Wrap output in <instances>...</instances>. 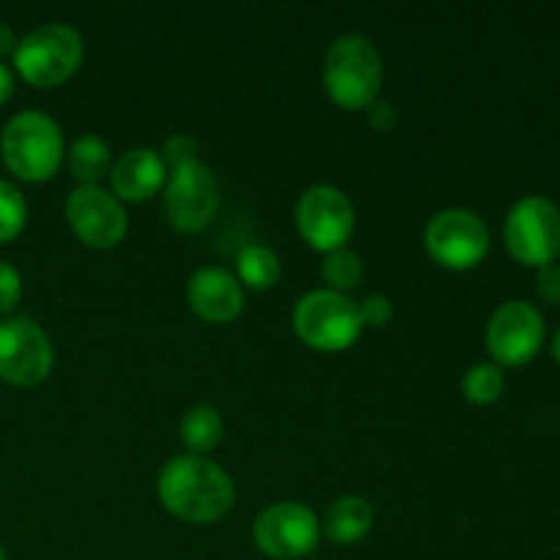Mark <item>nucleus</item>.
I'll use <instances>...</instances> for the list:
<instances>
[{
    "label": "nucleus",
    "mask_w": 560,
    "mask_h": 560,
    "mask_svg": "<svg viewBox=\"0 0 560 560\" xmlns=\"http://www.w3.org/2000/svg\"><path fill=\"white\" fill-rule=\"evenodd\" d=\"M159 501L184 523H217L233 509L235 487L219 465L180 454L164 463L159 474Z\"/></svg>",
    "instance_id": "1"
},
{
    "label": "nucleus",
    "mask_w": 560,
    "mask_h": 560,
    "mask_svg": "<svg viewBox=\"0 0 560 560\" xmlns=\"http://www.w3.org/2000/svg\"><path fill=\"white\" fill-rule=\"evenodd\" d=\"M323 85L342 109H366L383 88V60L372 38L361 33L339 36L323 60Z\"/></svg>",
    "instance_id": "2"
},
{
    "label": "nucleus",
    "mask_w": 560,
    "mask_h": 560,
    "mask_svg": "<svg viewBox=\"0 0 560 560\" xmlns=\"http://www.w3.org/2000/svg\"><path fill=\"white\" fill-rule=\"evenodd\" d=\"M63 131L38 109H25L3 126L0 156L22 180H49L63 162Z\"/></svg>",
    "instance_id": "3"
},
{
    "label": "nucleus",
    "mask_w": 560,
    "mask_h": 560,
    "mask_svg": "<svg viewBox=\"0 0 560 560\" xmlns=\"http://www.w3.org/2000/svg\"><path fill=\"white\" fill-rule=\"evenodd\" d=\"M293 328L306 348L339 353L359 342L364 320L359 304L348 295L334 290H312L295 304Z\"/></svg>",
    "instance_id": "4"
},
{
    "label": "nucleus",
    "mask_w": 560,
    "mask_h": 560,
    "mask_svg": "<svg viewBox=\"0 0 560 560\" xmlns=\"http://www.w3.org/2000/svg\"><path fill=\"white\" fill-rule=\"evenodd\" d=\"M82 36L63 22H47L16 42L14 66L25 82L55 88L69 80L82 63Z\"/></svg>",
    "instance_id": "5"
},
{
    "label": "nucleus",
    "mask_w": 560,
    "mask_h": 560,
    "mask_svg": "<svg viewBox=\"0 0 560 560\" xmlns=\"http://www.w3.org/2000/svg\"><path fill=\"white\" fill-rule=\"evenodd\" d=\"M509 255L523 266L545 268L560 255V211L552 200L539 195L514 202L503 224Z\"/></svg>",
    "instance_id": "6"
},
{
    "label": "nucleus",
    "mask_w": 560,
    "mask_h": 560,
    "mask_svg": "<svg viewBox=\"0 0 560 560\" xmlns=\"http://www.w3.org/2000/svg\"><path fill=\"white\" fill-rule=\"evenodd\" d=\"M424 249L438 266L452 271L476 268L490 252V230L485 219L465 208L435 213L424 230Z\"/></svg>",
    "instance_id": "7"
},
{
    "label": "nucleus",
    "mask_w": 560,
    "mask_h": 560,
    "mask_svg": "<svg viewBox=\"0 0 560 560\" xmlns=\"http://www.w3.org/2000/svg\"><path fill=\"white\" fill-rule=\"evenodd\" d=\"M255 545L273 560H299L320 541V520L310 506L295 501L273 503L255 520Z\"/></svg>",
    "instance_id": "8"
},
{
    "label": "nucleus",
    "mask_w": 560,
    "mask_h": 560,
    "mask_svg": "<svg viewBox=\"0 0 560 560\" xmlns=\"http://www.w3.org/2000/svg\"><path fill=\"white\" fill-rule=\"evenodd\" d=\"M52 372V345L38 323L16 315L0 323V377L11 386L31 388Z\"/></svg>",
    "instance_id": "9"
},
{
    "label": "nucleus",
    "mask_w": 560,
    "mask_h": 560,
    "mask_svg": "<svg viewBox=\"0 0 560 560\" xmlns=\"http://www.w3.org/2000/svg\"><path fill=\"white\" fill-rule=\"evenodd\" d=\"M295 228L301 238L317 252L345 249L355 230V213L348 195L334 186H312L295 206Z\"/></svg>",
    "instance_id": "10"
},
{
    "label": "nucleus",
    "mask_w": 560,
    "mask_h": 560,
    "mask_svg": "<svg viewBox=\"0 0 560 560\" xmlns=\"http://www.w3.org/2000/svg\"><path fill=\"white\" fill-rule=\"evenodd\" d=\"M545 317L528 301H506L487 323V350L498 366H523L541 350Z\"/></svg>",
    "instance_id": "11"
},
{
    "label": "nucleus",
    "mask_w": 560,
    "mask_h": 560,
    "mask_svg": "<svg viewBox=\"0 0 560 560\" xmlns=\"http://www.w3.org/2000/svg\"><path fill=\"white\" fill-rule=\"evenodd\" d=\"M219 208V184L206 164L195 162L173 170L164 184V211L180 233H200Z\"/></svg>",
    "instance_id": "12"
},
{
    "label": "nucleus",
    "mask_w": 560,
    "mask_h": 560,
    "mask_svg": "<svg viewBox=\"0 0 560 560\" xmlns=\"http://www.w3.org/2000/svg\"><path fill=\"white\" fill-rule=\"evenodd\" d=\"M66 219L77 238L91 249H113L129 228L124 202L102 186H77L66 200Z\"/></svg>",
    "instance_id": "13"
},
{
    "label": "nucleus",
    "mask_w": 560,
    "mask_h": 560,
    "mask_svg": "<svg viewBox=\"0 0 560 560\" xmlns=\"http://www.w3.org/2000/svg\"><path fill=\"white\" fill-rule=\"evenodd\" d=\"M186 299L191 310L208 323H230L244 312V288L238 277L217 266H206L191 273Z\"/></svg>",
    "instance_id": "14"
},
{
    "label": "nucleus",
    "mask_w": 560,
    "mask_h": 560,
    "mask_svg": "<svg viewBox=\"0 0 560 560\" xmlns=\"http://www.w3.org/2000/svg\"><path fill=\"white\" fill-rule=\"evenodd\" d=\"M113 195L120 202H145L167 184V167H164L159 151L151 148H135L124 153L113 167Z\"/></svg>",
    "instance_id": "15"
},
{
    "label": "nucleus",
    "mask_w": 560,
    "mask_h": 560,
    "mask_svg": "<svg viewBox=\"0 0 560 560\" xmlns=\"http://www.w3.org/2000/svg\"><path fill=\"white\" fill-rule=\"evenodd\" d=\"M375 514H372L370 501L359 495H342L331 503L326 514V536L334 545H355L372 530Z\"/></svg>",
    "instance_id": "16"
},
{
    "label": "nucleus",
    "mask_w": 560,
    "mask_h": 560,
    "mask_svg": "<svg viewBox=\"0 0 560 560\" xmlns=\"http://www.w3.org/2000/svg\"><path fill=\"white\" fill-rule=\"evenodd\" d=\"M224 435L222 416L217 408H208V405H195L184 413L180 419V441L189 448V454H206L211 448L219 446Z\"/></svg>",
    "instance_id": "17"
},
{
    "label": "nucleus",
    "mask_w": 560,
    "mask_h": 560,
    "mask_svg": "<svg viewBox=\"0 0 560 560\" xmlns=\"http://www.w3.org/2000/svg\"><path fill=\"white\" fill-rule=\"evenodd\" d=\"M235 271H238L241 288L246 284L252 290H271L282 273V262H279L277 252L268 249V246L249 244L238 252Z\"/></svg>",
    "instance_id": "18"
},
{
    "label": "nucleus",
    "mask_w": 560,
    "mask_h": 560,
    "mask_svg": "<svg viewBox=\"0 0 560 560\" xmlns=\"http://www.w3.org/2000/svg\"><path fill=\"white\" fill-rule=\"evenodd\" d=\"M69 170L80 186H98V180L109 173V148L102 137H77L69 151Z\"/></svg>",
    "instance_id": "19"
},
{
    "label": "nucleus",
    "mask_w": 560,
    "mask_h": 560,
    "mask_svg": "<svg viewBox=\"0 0 560 560\" xmlns=\"http://www.w3.org/2000/svg\"><path fill=\"white\" fill-rule=\"evenodd\" d=\"M506 377L498 364H476L465 372L463 394L474 405H492L503 397Z\"/></svg>",
    "instance_id": "20"
},
{
    "label": "nucleus",
    "mask_w": 560,
    "mask_h": 560,
    "mask_svg": "<svg viewBox=\"0 0 560 560\" xmlns=\"http://www.w3.org/2000/svg\"><path fill=\"white\" fill-rule=\"evenodd\" d=\"M320 273L328 284L326 290H334V293L345 295L348 290H353L355 284L361 282L364 266H361V260L355 252L337 249V252H331V255H326V260H323V266H320Z\"/></svg>",
    "instance_id": "21"
},
{
    "label": "nucleus",
    "mask_w": 560,
    "mask_h": 560,
    "mask_svg": "<svg viewBox=\"0 0 560 560\" xmlns=\"http://www.w3.org/2000/svg\"><path fill=\"white\" fill-rule=\"evenodd\" d=\"M27 219V206L14 184L0 178V244H9L22 233Z\"/></svg>",
    "instance_id": "22"
},
{
    "label": "nucleus",
    "mask_w": 560,
    "mask_h": 560,
    "mask_svg": "<svg viewBox=\"0 0 560 560\" xmlns=\"http://www.w3.org/2000/svg\"><path fill=\"white\" fill-rule=\"evenodd\" d=\"M159 156H162L164 167L173 173V170L197 162V142L189 135H173L170 140H164V148Z\"/></svg>",
    "instance_id": "23"
},
{
    "label": "nucleus",
    "mask_w": 560,
    "mask_h": 560,
    "mask_svg": "<svg viewBox=\"0 0 560 560\" xmlns=\"http://www.w3.org/2000/svg\"><path fill=\"white\" fill-rule=\"evenodd\" d=\"M22 299V277L11 262L0 260V315H9Z\"/></svg>",
    "instance_id": "24"
},
{
    "label": "nucleus",
    "mask_w": 560,
    "mask_h": 560,
    "mask_svg": "<svg viewBox=\"0 0 560 560\" xmlns=\"http://www.w3.org/2000/svg\"><path fill=\"white\" fill-rule=\"evenodd\" d=\"M359 310H361V320H364V326H375V328L392 320L394 315L392 299L383 293L366 295V299L359 304Z\"/></svg>",
    "instance_id": "25"
},
{
    "label": "nucleus",
    "mask_w": 560,
    "mask_h": 560,
    "mask_svg": "<svg viewBox=\"0 0 560 560\" xmlns=\"http://www.w3.org/2000/svg\"><path fill=\"white\" fill-rule=\"evenodd\" d=\"M536 293L541 301L558 306L560 304V266L550 262V266L539 268V277H536Z\"/></svg>",
    "instance_id": "26"
},
{
    "label": "nucleus",
    "mask_w": 560,
    "mask_h": 560,
    "mask_svg": "<svg viewBox=\"0 0 560 560\" xmlns=\"http://www.w3.org/2000/svg\"><path fill=\"white\" fill-rule=\"evenodd\" d=\"M366 120H370V126L375 131H394L399 124V115H397V107H394L392 102H372L370 107H366Z\"/></svg>",
    "instance_id": "27"
},
{
    "label": "nucleus",
    "mask_w": 560,
    "mask_h": 560,
    "mask_svg": "<svg viewBox=\"0 0 560 560\" xmlns=\"http://www.w3.org/2000/svg\"><path fill=\"white\" fill-rule=\"evenodd\" d=\"M11 93H14V74H11L9 66L0 63V107L9 102Z\"/></svg>",
    "instance_id": "28"
},
{
    "label": "nucleus",
    "mask_w": 560,
    "mask_h": 560,
    "mask_svg": "<svg viewBox=\"0 0 560 560\" xmlns=\"http://www.w3.org/2000/svg\"><path fill=\"white\" fill-rule=\"evenodd\" d=\"M14 49H16L14 31H11L5 22H0V58H5V55H14Z\"/></svg>",
    "instance_id": "29"
},
{
    "label": "nucleus",
    "mask_w": 560,
    "mask_h": 560,
    "mask_svg": "<svg viewBox=\"0 0 560 560\" xmlns=\"http://www.w3.org/2000/svg\"><path fill=\"white\" fill-rule=\"evenodd\" d=\"M552 359L560 364V328L556 331V337H552Z\"/></svg>",
    "instance_id": "30"
},
{
    "label": "nucleus",
    "mask_w": 560,
    "mask_h": 560,
    "mask_svg": "<svg viewBox=\"0 0 560 560\" xmlns=\"http://www.w3.org/2000/svg\"><path fill=\"white\" fill-rule=\"evenodd\" d=\"M0 560H5V547L0 545Z\"/></svg>",
    "instance_id": "31"
}]
</instances>
